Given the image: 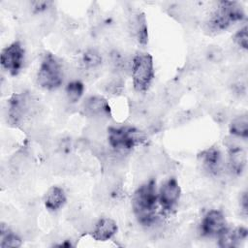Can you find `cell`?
<instances>
[{
  "label": "cell",
  "mask_w": 248,
  "mask_h": 248,
  "mask_svg": "<svg viewBox=\"0 0 248 248\" xmlns=\"http://www.w3.org/2000/svg\"><path fill=\"white\" fill-rule=\"evenodd\" d=\"M156 181L150 179L141 184L134 193L133 208L139 222L143 226H151L158 220L156 207L158 202Z\"/></svg>",
  "instance_id": "1"
},
{
  "label": "cell",
  "mask_w": 248,
  "mask_h": 248,
  "mask_svg": "<svg viewBox=\"0 0 248 248\" xmlns=\"http://www.w3.org/2000/svg\"><path fill=\"white\" fill-rule=\"evenodd\" d=\"M144 140V134L134 127H109L108 129V144L118 153L129 151Z\"/></svg>",
  "instance_id": "2"
},
{
  "label": "cell",
  "mask_w": 248,
  "mask_h": 248,
  "mask_svg": "<svg viewBox=\"0 0 248 248\" xmlns=\"http://www.w3.org/2000/svg\"><path fill=\"white\" fill-rule=\"evenodd\" d=\"M64 79V70L60 61L51 53H46L42 59L38 74V84L48 90L58 88Z\"/></svg>",
  "instance_id": "3"
},
{
  "label": "cell",
  "mask_w": 248,
  "mask_h": 248,
  "mask_svg": "<svg viewBox=\"0 0 248 248\" xmlns=\"http://www.w3.org/2000/svg\"><path fill=\"white\" fill-rule=\"evenodd\" d=\"M245 16L244 11L237 2L223 1L212 14L208 21L209 29L222 31L228 29L232 24L241 21Z\"/></svg>",
  "instance_id": "4"
},
{
  "label": "cell",
  "mask_w": 248,
  "mask_h": 248,
  "mask_svg": "<svg viewBox=\"0 0 248 248\" xmlns=\"http://www.w3.org/2000/svg\"><path fill=\"white\" fill-rule=\"evenodd\" d=\"M131 75L134 88L139 92H145L154 78V65L149 53H137L132 59Z\"/></svg>",
  "instance_id": "5"
},
{
  "label": "cell",
  "mask_w": 248,
  "mask_h": 248,
  "mask_svg": "<svg viewBox=\"0 0 248 248\" xmlns=\"http://www.w3.org/2000/svg\"><path fill=\"white\" fill-rule=\"evenodd\" d=\"M33 112H35V104L30 96L19 93L11 97L8 106V118L11 124H20L25 117Z\"/></svg>",
  "instance_id": "6"
},
{
  "label": "cell",
  "mask_w": 248,
  "mask_h": 248,
  "mask_svg": "<svg viewBox=\"0 0 248 248\" xmlns=\"http://www.w3.org/2000/svg\"><path fill=\"white\" fill-rule=\"evenodd\" d=\"M2 68L8 71L12 76L19 73L24 62V49L19 42H14L6 46L0 56Z\"/></svg>",
  "instance_id": "7"
},
{
  "label": "cell",
  "mask_w": 248,
  "mask_h": 248,
  "mask_svg": "<svg viewBox=\"0 0 248 248\" xmlns=\"http://www.w3.org/2000/svg\"><path fill=\"white\" fill-rule=\"evenodd\" d=\"M81 108L85 116L97 121L108 119L111 115L110 107L108 101L102 96L95 95L87 97L84 100Z\"/></svg>",
  "instance_id": "8"
},
{
  "label": "cell",
  "mask_w": 248,
  "mask_h": 248,
  "mask_svg": "<svg viewBox=\"0 0 248 248\" xmlns=\"http://www.w3.org/2000/svg\"><path fill=\"white\" fill-rule=\"evenodd\" d=\"M181 188L177 180L173 177L162 183L158 192V201L165 211H170L179 201Z\"/></svg>",
  "instance_id": "9"
},
{
  "label": "cell",
  "mask_w": 248,
  "mask_h": 248,
  "mask_svg": "<svg viewBox=\"0 0 248 248\" xmlns=\"http://www.w3.org/2000/svg\"><path fill=\"white\" fill-rule=\"evenodd\" d=\"M227 228V221L222 211H208L201 222V232L204 236H218Z\"/></svg>",
  "instance_id": "10"
},
{
  "label": "cell",
  "mask_w": 248,
  "mask_h": 248,
  "mask_svg": "<svg viewBox=\"0 0 248 248\" xmlns=\"http://www.w3.org/2000/svg\"><path fill=\"white\" fill-rule=\"evenodd\" d=\"M199 161L202 164V169L212 175H217L221 172L223 167L222 154L216 147H209L202 150L198 155Z\"/></svg>",
  "instance_id": "11"
},
{
  "label": "cell",
  "mask_w": 248,
  "mask_h": 248,
  "mask_svg": "<svg viewBox=\"0 0 248 248\" xmlns=\"http://www.w3.org/2000/svg\"><path fill=\"white\" fill-rule=\"evenodd\" d=\"M228 168L234 175H241L245 170L247 157L246 152L239 144H229Z\"/></svg>",
  "instance_id": "12"
},
{
  "label": "cell",
  "mask_w": 248,
  "mask_h": 248,
  "mask_svg": "<svg viewBox=\"0 0 248 248\" xmlns=\"http://www.w3.org/2000/svg\"><path fill=\"white\" fill-rule=\"evenodd\" d=\"M248 231L246 228L238 227L234 229L226 228L217 237L218 245L223 248H232L240 244L241 241H244L247 238Z\"/></svg>",
  "instance_id": "13"
},
{
  "label": "cell",
  "mask_w": 248,
  "mask_h": 248,
  "mask_svg": "<svg viewBox=\"0 0 248 248\" xmlns=\"http://www.w3.org/2000/svg\"><path fill=\"white\" fill-rule=\"evenodd\" d=\"M117 232V225L114 220L104 217L98 220L92 231V237L97 241H107Z\"/></svg>",
  "instance_id": "14"
},
{
  "label": "cell",
  "mask_w": 248,
  "mask_h": 248,
  "mask_svg": "<svg viewBox=\"0 0 248 248\" xmlns=\"http://www.w3.org/2000/svg\"><path fill=\"white\" fill-rule=\"evenodd\" d=\"M130 28L140 45H146L148 41L147 21L144 14L136 13L130 19Z\"/></svg>",
  "instance_id": "15"
},
{
  "label": "cell",
  "mask_w": 248,
  "mask_h": 248,
  "mask_svg": "<svg viewBox=\"0 0 248 248\" xmlns=\"http://www.w3.org/2000/svg\"><path fill=\"white\" fill-rule=\"evenodd\" d=\"M67 198L64 190L58 186H52L48 189L45 197V206L49 211L60 209L66 202Z\"/></svg>",
  "instance_id": "16"
},
{
  "label": "cell",
  "mask_w": 248,
  "mask_h": 248,
  "mask_svg": "<svg viewBox=\"0 0 248 248\" xmlns=\"http://www.w3.org/2000/svg\"><path fill=\"white\" fill-rule=\"evenodd\" d=\"M230 132L232 136L247 139L248 137V117L247 114H241L234 117L230 124Z\"/></svg>",
  "instance_id": "17"
},
{
  "label": "cell",
  "mask_w": 248,
  "mask_h": 248,
  "mask_svg": "<svg viewBox=\"0 0 248 248\" xmlns=\"http://www.w3.org/2000/svg\"><path fill=\"white\" fill-rule=\"evenodd\" d=\"M22 244L21 238L12 232L8 227L5 226V224H1L0 229V247H14L17 248L20 247Z\"/></svg>",
  "instance_id": "18"
},
{
  "label": "cell",
  "mask_w": 248,
  "mask_h": 248,
  "mask_svg": "<svg viewBox=\"0 0 248 248\" xmlns=\"http://www.w3.org/2000/svg\"><path fill=\"white\" fill-rule=\"evenodd\" d=\"M84 91V85L80 80L74 79L68 82L65 88V93L68 101L72 104H75L79 101Z\"/></svg>",
  "instance_id": "19"
},
{
  "label": "cell",
  "mask_w": 248,
  "mask_h": 248,
  "mask_svg": "<svg viewBox=\"0 0 248 248\" xmlns=\"http://www.w3.org/2000/svg\"><path fill=\"white\" fill-rule=\"evenodd\" d=\"M102 55L96 49H87L81 56V65L85 70H92L102 64Z\"/></svg>",
  "instance_id": "20"
},
{
  "label": "cell",
  "mask_w": 248,
  "mask_h": 248,
  "mask_svg": "<svg viewBox=\"0 0 248 248\" xmlns=\"http://www.w3.org/2000/svg\"><path fill=\"white\" fill-rule=\"evenodd\" d=\"M109 60H110V64H111L113 70L118 73H124V71H126L128 68H130V67H128V61L125 58V56L117 50H113L110 53ZM130 70H131V68H130Z\"/></svg>",
  "instance_id": "21"
},
{
  "label": "cell",
  "mask_w": 248,
  "mask_h": 248,
  "mask_svg": "<svg viewBox=\"0 0 248 248\" xmlns=\"http://www.w3.org/2000/svg\"><path fill=\"white\" fill-rule=\"evenodd\" d=\"M247 31H248L247 26L244 25L233 36L234 43L242 49L248 48V32Z\"/></svg>",
  "instance_id": "22"
},
{
  "label": "cell",
  "mask_w": 248,
  "mask_h": 248,
  "mask_svg": "<svg viewBox=\"0 0 248 248\" xmlns=\"http://www.w3.org/2000/svg\"><path fill=\"white\" fill-rule=\"evenodd\" d=\"M123 87H124V83H123L122 79L117 78H113L108 82V84L106 85V90H107V92H108L111 95H116V94H119L122 92Z\"/></svg>",
  "instance_id": "23"
},
{
  "label": "cell",
  "mask_w": 248,
  "mask_h": 248,
  "mask_svg": "<svg viewBox=\"0 0 248 248\" xmlns=\"http://www.w3.org/2000/svg\"><path fill=\"white\" fill-rule=\"evenodd\" d=\"M52 4L51 1H33L30 3V6L34 13H44L51 8Z\"/></svg>",
  "instance_id": "24"
},
{
  "label": "cell",
  "mask_w": 248,
  "mask_h": 248,
  "mask_svg": "<svg viewBox=\"0 0 248 248\" xmlns=\"http://www.w3.org/2000/svg\"><path fill=\"white\" fill-rule=\"evenodd\" d=\"M207 54H208V58L214 62H217L222 58V52L218 48H211Z\"/></svg>",
  "instance_id": "25"
},
{
  "label": "cell",
  "mask_w": 248,
  "mask_h": 248,
  "mask_svg": "<svg viewBox=\"0 0 248 248\" xmlns=\"http://www.w3.org/2000/svg\"><path fill=\"white\" fill-rule=\"evenodd\" d=\"M240 206L243 211V213L246 215L247 214V208H248V197H247V192L242 193V196L240 197Z\"/></svg>",
  "instance_id": "26"
}]
</instances>
